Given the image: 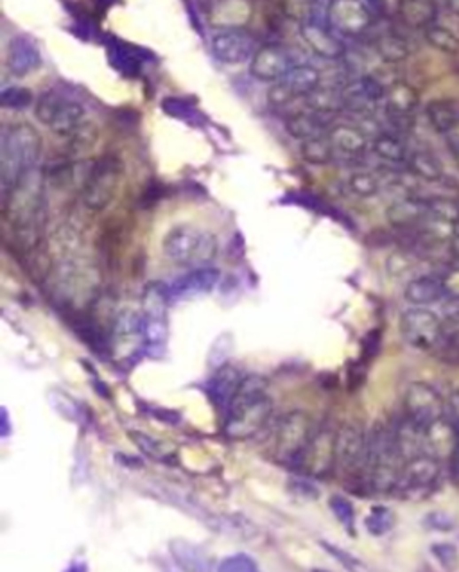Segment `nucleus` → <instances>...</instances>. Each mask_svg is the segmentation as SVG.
Masks as SVG:
<instances>
[{"label": "nucleus", "instance_id": "e433bc0d", "mask_svg": "<svg viewBox=\"0 0 459 572\" xmlns=\"http://www.w3.org/2000/svg\"><path fill=\"white\" fill-rule=\"evenodd\" d=\"M425 40L436 51L445 54H457L459 52V36L443 26H431L425 29Z\"/></svg>", "mask_w": 459, "mask_h": 572}, {"label": "nucleus", "instance_id": "f704fd0d", "mask_svg": "<svg viewBox=\"0 0 459 572\" xmlns=\"http://www.w3.org/2000/svg\"><path fill=\"white\" fill-rule=\"evenodd\" d=\"M427 117L432 128L445 135L459 121V108L450 101H432L427 106Z\"/></svg>", "mask_w": 459, "mask_h": 572}, {"label": "nucleus", "instance_id": "b1692460", "mask_svg": "<svg viewBox=\"0 0 459 572\" xmlns=\"http://www.w3.org/2000/svg\"><path fill=\"white\" fill-rule=\"evenodd\" d=\"M385 99H386L388 114L397 121L408 119L420 103L418 92L409 83H404V81H397V83H393L386 90Z\"/></svg>", "mask_w": 459, "mask_h": 572}, {"label": "nucleus", "instance_id": "393cba45", "mask_svg": "<svg viewBox=\"0 0 459 572\" xmlns=\"http://www.w3.org/2000/svg\"><path fill=\"white\" fill-rule=\"evenodd\" d=\"M171 554L185 572H212L210 556L192 542L182 538L171 542Z\"/></svg>", "mask_w": 459, "mask_h": 572}, {"label": "nucleus", "instance_id": "3c124183", "mask_svg": "<svg viewBox=\"0 0 459 572\" xmlns=\"http://www.w3.org/2000/svg\"><path fill=\"white\" fill-rule=\"evenodd\" d=\"M447 287H448L454 294H459V271H457V273H454V275L448 278Z\"/></svg>", "mask_w": 459, "mask_h": 572}, {"label": "nucleus", "instance_id": "4d7b16f0", "mask_svg": "<svg viewBox=\"0 0 459 572\" xmlns=\"http://www.w3.org/2000/svg\"><path fill=\"white\" fill-rule=\"evenodd\" d=\"M454 153H455V160H457V166H459V149L454 151Z\"/></svg>", "mask_w": 459, "mask_h": 572}, {"label": "nucleus", "instance_id": "9d476101", "mask_svg": "<svg viewBox=\"0 0 459 572\" xmlns=\"http://www.w3.org/2000/svg\"><path fill=\"white\" fill-rule=\"evenodd\" d=\"M404 407L408 420L422 429L443 419V400L440 393L425 382H413L408 386L404 395Z\"/></svg>", "mask_w": 459, "mask_h": 572}, {"label": "nucleus", "instance_id": "a211bd4d", "mask_svg": "<svg viewBox=\"0 0 459 572\" xmlns=\"http://www.w3.org/2000/svg\"><path fill=\"white\" fill-rule=\"evenodd\" d=\"M221 278V271L215 268H196L176 278L169 287V296H194L212 291Z\"/></svg>", "mask_w": 459, "mask_h": 572}, {"label": "nucleus", "instance_id": "58836bf2", "mask_svg": "<svg viewBox=\"0 0 459 572\" xmlns=\"http://www.w3.org/2000/svg\"><path fill=\"white\" fill-rule=\"evenodd\" d=\"M348 189L357 198H373L380 191V182L375 175L366 173V171H359L348 178Z\"/></svg>", "mask_w": 459, "mask_h": 572}, {"label": "nucleus", "instance_id": "c9c22d12", "mask_svg": "<svg viewBox=\"0 0 459 572\" xmlns=\"http://www.w3.org/2000/svg\"><path fill=\"white\" fill-rule=\"evenodd\" d=\"M97 128L92 122H83L78 129H75L66 140H68V153L70 156H82L89 153L96 142H97Z\"/></svg>", "mask_w": 459, "mask_h": 572}, {"label": "nucleus", "instance_id": "7c9ffc66", "mask_svg": "<svg viewBox=\"0 0 459 572\" xmlns=\"http://www.w3.org/2000/svg\"><path fill=\"white\" fill-rule=\"evenodd\" d=\"M300 156L303 161L311 163V166H327L336 156V151L329 140V137H316L303 140L300 144Z\"/></svg>", "mask_w": 459, "mask_h": 572}, {"label": "nucleus", "instance_id": "cd10ccee", "mask_svg": "<svg viewBox=\"0 0 459 572\" xmlns=\"http://www.w3.org/2000/svg\"><path fill=\"white\" fill-rule=\"evenodd\" d=\"M8 63H10V68L13 74L26 75L40 65V54L31 45V42H27L26 38H17L12 42Z\"/></svg>", "mask_w": 459, "mask_h": 572}, {"label": "nucleus", "instance_id": "de8ad7c7", "mask_svg": "<svg viewBox=\"0 0 459 572\" xmlns=\"http://www.w3.org/2000/svg\"><path fill=\"white\" fill-rule=\"evenodd\" d=\"M427 526L432 528V529H440V531H448L454 528V522L452 519L447 515V513H441V512H436V513H431L427 517Z\"/></svg>", "mask_w": 459, "mask_h": 572}, {"label": "nucleus", "instance_id": "9b49d317", "mask_svg": "<svg viewBox=\"0 0 459 572\" xmlns=\"http://www.w3.org/2000/svg\"><path fill=\"white\" fill-rule=\"evenodd\" d=\"M440 475V465L432 456H413L401 470L399 481L393 492L401 496H416L436 482Z\"/></svg>", "mask_w": 459, "mask_h": 572}, {"label": "nucleus", "instance_id": "4468645a", "mask_svg": "<svg viewBox=\"0 0 459 572\" xmlns=\"http://www.w3.org/2000/svg\"><path fill=\"white\" fill-rule=\"evenodd\" d=\"M252 0H214L206 12V20L221 31L245 29L253 19Z\"/></svg>", "mask_w": 459, "mask_h": 572}, {"label": "nucleus", "instance_id": "20e7f679", "mask_svg": "<svg viewBox=\"0 0 459 572\" xmlns=\"http://www.w3.org/2000/svg\"><path fill=\"white\" fill-rule=\"evenodd\" d=\"M164 255L182 268H210L215 261L219 244L214 233L194 226H175L162 242Z\"/></svg>", "mask_w": 459, "mask_h": 572}, {"label": "nucleus", "instance_id": "dca6fc26", "mask_svg": "<svg viewBox=\"0 0 459 572\" xmlns=\"http://www.w3.org/2000/svg\"><path fill=\"white\" fill-rule=\"evenodd\" d=\"M245 377L246 375L239 368H236L232 364L219 366L214 372V375L210 377V380L206 384L208 396H210V400L214 402V405L217 407V410L222 411L224 415L228 413L230 405H232V402L236 400Z\"/></svg>", "mask_w": 459, "mask_h": 572}, {"label": "nucleus", "instance_id": "c03bdc74", "mask_svg": "<svg viewBox=\"0 0 459 572\" xmlns=\"http://www.w3.org/2000/svg\"><path fill=\"white\" fill-rule=\"evenodd\" d=\"M298 98L289 90V87L284 83V81H276V83L271 85V89L268 90V103L273 108H285L289 106L292 101H296Z\"/></svg>", "mask_w": 459, "mask_h": 572}, {"label": "nucleus", "instance_id": "aec40b11", "mask_svg": "<svg viewBox=\"0 0 459 572\" xmlns=\"http://www.w3.org/2000/svg\"><path fill=\"white\" fill-rule=\"evenodd\" d=\"M327 117L329 115H322L316 112H309V114L298 112V114H292L285 121V129L292 138H296L300 142L316 138V137H325L331 131Z\"/></svg>", "mask_w": 459, "mask_h": 572}, {"label": "nucleus", "instance_id": "6ab92c4d", "mask_svg": "<svg viewBox=\"0 0 459 572\" xmlns=\"http://www.w3.org/2000/svg\"><path fill=\"white\" fill-rule=\"evenodd\" d=\"M83 247H85V240L82 231L68 223H63L54 230L51 237L49 252L58 262H65V261L82 259Z\"/></svg>", "mask_w": 459, "mask_h": 572}, {"label": "nucleus", "instance_id": "473e14b6", "mask_svg": "<svg viewBox=\"0 0 459 572\" xmlns=\"http://www.w3.org/2000/svg\"><path fill=\"white\" fill-rule=\"evenodd\" d=\"M373 153L380 160L390 161V163H402V161H408V158H409V153H408L404 142L393 135H388V133H382V135L375 137Z\"/></svg>", "mask_w": 459, "mask_h": 572}, {"label": "nucleus", "instance_id": "f3484780", "mask_svg": "<svg viewBox=\"0 0 459 572\" xmlns=\"http://www.w3.org/2000/svg\"><path fill=\"white\" fill-rule=\"evenodd\" d=\"M300 35L303 42L307 43V47L323 59L334 61L345 56L343 42L338 36H334V33L329 31V27L323 24L305 20L300 24Z\"/></svg>", "mask_w": 459, "mask_h": 572}, {"label": "nucleus", "instance_id": "f03ea898", "mask_svg": "<svg viewBox=\"0 0 459 572\" xmlns=\"http://www.w3.org/2000/svg\"><path fill=\"white\" fill-rule=\"evenodd\" d=\"M42 153V138L38 131L26 122L13 124L4 129L0 142V185L3 200L17 187L20 178L36 168Z\"/></svg>", "mask_w": 459, "mask_h": 572}, {"label": "nucleus", "instance_id": "49530a36", "mask_svg": "<svg viewBox=\"0 0 459 572\" xmlns=\"http://www.w3.org/2000/svg\"><path fill=\"white\" fill-rule=\"evenodd\" d=\"M129 436H131V440L140 447V451H144L147 456L164 459L166 452H164L162 445H160L157 440H152V438H149L147 435H142V433H136V431H131V433H129Z\"/></svg>", "mask_w": 459, "mask_h": 572}, {"label": "nucleus", "instance_id": "4c0bfd02", "mask_svg": "<svg viewBox=\"0 0 459 572\" xmlns=\"http://www.w3.org/2000/svg\"><path fill=\"white\" fill-rule=\"evenodd\" d=\"M65 99H66V98H65L63 94L56 92V90H49V92L42 94V96L38 98L36 105H35V115H36V119H38L42 124H45V126L49 128V124L52 122V119H54L56 112L59 110V106H61V103H63Z\"/></svg>", "mask_w": 459, "mask_h": 572}, {"label": "nucleus", "instance_id": "13d9d810", "mask_svg": "<svg viewBox=\"0 0 459 572\" xmlns=\"http://www.w3.org/2000/svg\"><path fill=\"white\" fill-rule=\"evenodd\" d=\"M313 572H329V570H323V568H315Z\"/></svg>", "mask_w": 459, "mask_h": 572}, {"label": "nucleus", "instance_id": "2eb2a0df", "mask_svg": "<svg viewBox=\"0 0 459 572\" xmlns=\"http://www.w3.org/2000/svg\"><path fill=\"white\" fill-rule=\"evenodd\" d=\"M291 68L292 67L287 51L273 43L259 47L250 61V74L257 81H264V83H276V81L287 75Z\"/></svg>", "mask_w": 459, "mask_h": 572}, {"label": "nucleus", "instance_id": "864d4df0", "mask_svg": "<svg viewBox=\"0 0 459 572\" xmlns=\"http://www.w3.org/2000/svg\"><path fill=\"white\" fill-rule=\"evenodd\" d=\"M10 433V424H8V413H6V410L3 411V435L6 436Z\"/></svg>", "mask_w": 459, "mask_h": 572}, {"label": "nucleus", "instance_id": "412c9836", "mask_svg": "<svg viewBox=\"0 0 459 572\" xmlns=\"http://www.w3.org/2000/svg\"><path fill=\"white\" fill-rule=\"evenodd\" d=\"M327 137H329L336 154H341L346 158H357L368 147L366 135L359 128L350 126V124L332 126Z\"/></svg>", "mask_w": 459, "mask_h": 572}, {"label": "nucleus", "instance_id": "ea45409f", "mask_svg": "<svg viewBox=\"0 0 459 572\" xmlns=\"http://www.w3.org/2000/svg\"><path fill=\"white\" fill-rule=\"evenodd\" d=\"M393 522H395V517L388 508L377 506V508L371 510V513L366 519V529L371 535L378 537V535L388 533L393 528Z\"/></svg>", "mask_w": 459, "mask_h": 572}, {"label": "nucleus", "instance_id": "39448f33", "mask_svg": "<svg viewBox=\"0 0 459 572\" xmlns=\"http://www.w3.org/2000/svg\"><path fill=\"white\" fill-rule=\"evenodd\" d=\"M124 168L117 156L106 154L94 161L83 182L82 201L90 212H103L113 201Z\"/></svg>", "mask_w": 459, "mask_h": 572}, {"label": "nucleus", "instance_id": "2f4dec72", "mask_svg": "<svg viewBox=\"0 0 459 572\" xmlns=\"http://www.w3.org/2000/svg\"><path fill=\"white\" fill-rule=\"evenodd\" d=\"M375 51L380 56V59L386 63H401L409 56L408 42L395 33L380 35L375 40Z\"/></svg>", "mask_w": 459, "mask_h": 572}, {"label": "nucleus", "instance_id": "6e6552de", "mask_svg": "<svg viewBox=\"0 0 459 572\" xmlns=\"http://www.w3.org/2000/svg\"><path fill=\"white\" fill-rule=\"evenodd\" d=\"M336 435L327 427L318 429L294 466L311 477H327L336 468Z\"/></svg>", "mask_w": 459, "mask_h": 572}, {"label": "nucleus", "instance_id": "37998d69", "mask_svg": "<svg viewBox=\"0 0 459 572\" xmlns=\"http://www.w3.org/2000/svg\"><path fill=\"white\" fill-rule=\"evenodd\" d=\"M217 572H261V568L250 556L236 554L222 560L217 567Z\"/></svg>", "mask_w": 459, "mask_h": 572}, {"label": "nucleus", "instance_id": "a878e982", "mask_svg": "<svg viewBox=\"0 0 459 572\" xmlns=\"http://www.w3.org/2000/svg\"><path fill=\"white\" fill-rule=\"evenodd\" d=\"M282 81L298 99H305L322 87V74L318 68L311 65H296L287 72V75Z\"/></svg>", "mask_w": 459, "mask_h": 572}, {"label": "nucleus", "instance_id": "72a5a7b5", "mask_svg": "<svg viewBox=\"0 0 459 572\" xmlns=\"http://www.w3.org/2000/svg\"><path fill=\"white\" fill-rule=\"evenodd\" d=\"M408 163H409V169L424 180L436 182L443 176V168H441L440 160L427 151L411 153L408 158Z\"/></svg>", "mask_w": 459, "mask_h": 572}, {"label": "nucleus", "instance_id": "5701e85b", "mask_svg": "<svg viewBox=\"0 0 459 572\" xmlns=\"http://www.w3.org/2000/svg\"><path fill=\"white\" fill-rule=\"evenodd\" d=\"M447 294V286L436 277H418L413 278L404 291L406 300L415 307L432 305L443 300Z\"/></svg>", "mask_w": 459, "mask_h": 572}, {"label": "nucleus", "instance_id": "423d86ee", "mask_svg": "<svg viewBox=\"0 0 459 572\" xmlns=\"http://www.w3.org/2000/svg\"><path fill=\"white\" fill-rule=\"evenodd\" d=\"M316 429L313 424V419L305 411H291L284 415L273 435V456L275 459L296 465L298 458L301 456L303 449L309 445L311 438L315 436Z\"/></svg>", "mask_w": 459, "mask_h": 572}, {"label": "nucleus", "instance_id": "8fccbe9b", "mask_svg": "<svg viewBox=\"0 0 459 572\" xmlns=\"http://www.w3.org/2000/svg\"><path fill=\"white\" fill-rule=\"evenodd\" d=\"M445 138H447V142L450 144V147L454 149V151H457L459 149V121L445 133Z\"/></svg>", "mask_w": 459, "mask_h": 572}, {"label": "nucleus", "instance_id": "09e8293b", "mask_svg": "<svg viewBox=\"0 0 459 572\" xmlns=\"http://www.w3.org/2000/svg\"><path fill=\"white\" fill-rule=\"evenodd\" d=\"M364 4L377 15H385L388 10V0H364Z\"/></svg>", "mask_w": 459, "mask_h": 572}, {"label": "nucleus", "instance_id": "c85d7f7f", "mask_svg": "<svg viewBox=\"0 0 459 572\" xmlns=\"http://www.w3.org/2000/svg\"><path fill=\"white\" fill-rule=\"evenodd\" d=\"M388 219L395 226H411L429 214V205L416 200H399L388 208Z\"/></svg>", "mask_w": 459, "mask_h": 572}, {"label": "nucleus", "instance_id": "f257e3e1", "mask_svg": "<svg viewBox=\"0 0 459 572\" xmlns=\"http://www.w3.org/2000/svg\"><path fill=\"white\" fill-rule=\"evenodd\" d=\"M269 382L262 375H246L236 400L224 415V435L232 440L257 436L273 417L275 402L268 395Z\"/></svg>", "mask_w": 459, "mask_h": 572}, {"label": "nucleus", "instance_id": "79ce46f5", "mask_svg": "<svg viewBox=\"0 0 459 572\" xmlns=\"http://www.w3.org/2000/svg\"><path fill=\"white\" fill-rule=\"evenodd\" d=\"M332 513L336 515V519L350 531L354 533V524H355V512H354V506L352 503L343 498V496H334L329 503Z\"/></svg>", "mask_w": 459, "mask_h": 572}, {"label": "nucleus", "instance_id": "6e6d98bb", "mask_svg": "<svg viewBox=\"0 0 459 572\" xmlns=\"http://www.w3.org/2000/svg\"><path fill=\"white\" fill-rule=\"evenodd\" d=\"M454 247H455V250H457V254H459V237L454 240Z\"/></svg>", "mask_w": 459, "mask_h": 572}, {"label": "nucleus", "instance_id": "0eeeda50", "mask_svg": "<svg viewBox=\"0 0 459 572\" xmlns=\"http://www.w3.org/2000/svg\"><path fill=\"white\" fill-rule=\"evenodd\" d=\"M401 336L416 350H431L441 336L438 316L425 307H411L401 316Z\"/></svg>", "mask_w": 459, "mask_h": 572}, {"label": "nucleus", "instance_id": "ddd939ff", "mask_svg": "<svg viewBox=\"0 0 459 572\" xmlns=\"http://www.w3.org/2000/svg\"><path fill=\"white\" fill-rule=\"evenodd\" d=\"M329 24L345 36H359L371 24V12L361 0H334L329 12Z\"/></svg>", "mask_w": 459, "mask_h": 572}, {"label": "nucleus", "instance_id": "a19ab883", "mask_svg": "<svg viewBox=\"0 0 459 572\" xmlns=\"http://www.w3.org/2000/svg\"><path fill=\"white\" fill-rule=\"evenodd\" d=\"M33 103V92L24 87H10L0 94V105L8 110H26Z\"/></svg>", "mask_w": 459, "mask_h": 572}, {"label": "nucleus", "instance_id": "bb28decb", "mask_svg": "<svg viewBox=\"0 0 459 572\" xmlns=\"http://www.w3.org/2000/svg\"><path fill=\"white\" fill-rule=\"evenodd\" d=\"M85 122V108L72 99H65L56 112L52 122L49 124V129L63 138H68L75 129H78Z\"/></svg>", "mask_w": 459, "mask_h": 572}, {"label": "nucleus", "instance_id": "a18cd8bd", "mask_svg": "<svg viewBox=\"0 0 459 572\" xmlns=\"http://www.w3.org/2000/svg\"><path fill=\"white\" fill-rule=\"evenodd\" d=\"M432 552L447 570H455L459 567V552L452 544H436L432 545Z\"/></svg>", "mask_w": 459, "mask_h": 572}, {"label": "nucleus", "instance_id": "5fc2aeb1", "mask_svg": "<svg viewBox=\"0 0 459 572\" xmlns=\"http://www.w3.org/2000/svg\"><path fill=\"white\" fill-rule=\"evenodd\" d=\"M448 6H450V10H452L454 13H457V15H459V0H448Z\"/></svg>", "mask_w": 459, "mask_h": 572}, {"label": "nucleus", "instance_id": "f8f14e48", "mask_svg": "<svg viewBox=\"0 0 459 572\" xmlns=\"http://www.w3.org/2000/svg\"><path fill=\"white\" fill-rule=\"evenodd\" d=\"M210 51L214 58L226 65H239L252 61L259 51L255 38L245 29L237 31H221L210 42Z\"/></svg>", "mask_w": 459, "mask_h": 572}, {"label": "nucleus", "instance_id": "1a4fd4ad", "mask_svg": "<svg viewBox=\"0 0 459 572\" xmlns=\"http://www.w3.org/2000/svg\"><path fill=\"white\" fill-rule=\"evenodd\" d=\"M368 459V438L357 424L343 426L336 435V468L362 477Z\"/></svg>", "mask_w": 459, "mask_h": 572}, {"label": "nucleus", "instance_id": "c756f323", "mask_svg": "<svg viewBox=\"0 0 459 572\" xmlns=\"http://www.w3.org/2000/svg\"><path fill=\"white\" fill-rule=\"evenodd\" d=\"M305 105L311 108V112L322 114V115H334L341 110H345V98L343 90H334V89H323L320 87L315 90L311 96L305 98Z\"/></svg>", "mask_w": 459, "mask_h": 572}, {"label": "nucleus", "instance_id": "4be33fe9", "mask_svg": "<svg viewBox=\"0 0 459 572\" xmlns=\"http://www.w3.org/2000/svg\"><path fill=\"white\" fill-rule=\"evenodd\" d=\"M402 22L415 29H427L438 19V6L434 0H399L397 4Z\"/></svg>", "mask_w": 459, "mask_h": 572}, {"label": "nucleus", "instance_id": "603ef678", "mask_svg": "<svg viewBox=\"0 0 459 572\" xmlns=\"http://www.w3.org/2000/svg\"><path fill=\"white\" fill-rule=\"evenodd\" d=\"M65 572H87V565L85 563H74Z\"/></svg>", "mask_w": 459, "mask_h": 572}, {"label": "nucleus", "instance_id": "7ed1b4c3", "mask_svg": "<svg viewBox=\"0 0 459 572\" xmlns=\"http://www.w3.org/2000/svg\"><path fill=\"white\" fill-rule=\"evenodd\" d=\"M99 286L97 270L83 259L58 262L52 270L51 293L54 300L72 314H78L80 309L96 300Z\"/></svg>", "mask_w": 459, "mask_h": 572}]
</instances>
